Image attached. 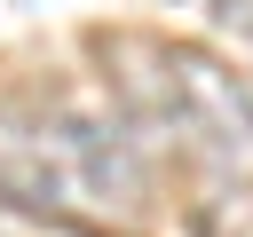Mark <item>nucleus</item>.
I'll use <instances>...</instances> for the list:
<instances>
[{
  "instance_id": "nucleus-2",
  "label": "nucleus",
  "mask_w": 253,
  "mask_h": 237,
  "mask_svg": "<svg viewBox=\"0 0 253 237\" xmlns=\"http://www.w3.org/2000/svg\"><path fill=\"white\" fill-rule=\"evenodd\" d=\"M119 95L213 166H253V87L190 40H111Z\"/></svg>"
},
{
  "instance_id": "nucleus-1",
  "label": "nucleus",
  "mask_w": 253,
  "mask_h": 237,
  "mask_svg": "<svg viewBox=\"0 0 253 237\" xmlns=\"http://www.w3.org/2000/svg\"><path fill=\"white\" fill-rule=\"evenodd\" d=\"M0 198L55 221H126L142 205V158L111 118L71 103H0Z\"/></svg>"
}]
</instances>
